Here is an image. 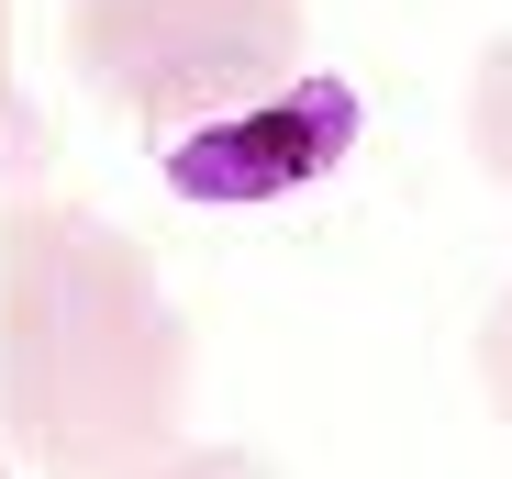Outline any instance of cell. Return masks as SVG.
Listing matches in <instances>:
<instances>
[{"instance_id":"obj_1","label":"cell","mask_w":512,"mask_h":479,"mask_svg":"<svg viewBox=\"0 0 512 479\" xmlns=\"http://www.w3.org/2000/svg\"><path fill=\"white\" fill-rule=\"evenodd\" d=\"M190 424V312L156 257L67 190L12 201L0 246V446L23 468H156Z\"/></svg>"},{"instance_id":"obj_2","label":"cell","mask_w":512,"mask_h":479,"mask_svg":"<svg viewBox=\"0 0 512 479\" xmlns=\"http://www.w3.org/2000/svg\"><path fill=\"white\" fill-rule=\"evenodd\" d=\"M67 78L145 134L212 123L301 67V0H67Z\"/></svg>"},{"instance_id":"obj_3","label":"cell","mask_w":512,"mask_h":479,"mask_svg":"<svg viewBox=\"0 0 512 479\" xmlns=\"http://www.w3.org/2000/svg\"><path fill=\"white\" fill-rule=\"evenodd\" d=\"M368 134V101L323 67H290L279 90H256L212 123H179L156 145V179L179 201H223V212H256V201H290L312 190L323 168H346V145Z\"/></svg>"},{"instance_id":"obj_4","label":"cell","mask_w":512,"mask_h":479,"mask_svg":"<svg viewBox=\"0 0 512 479\" xmlns=\"http://www.w3.org/2000/svg\"><path fill=\"white\" fill-rule=\"evenodd\" d=\"M0 56H12V45H0Z\"/></svg>"}]
</instances>
